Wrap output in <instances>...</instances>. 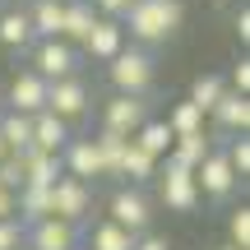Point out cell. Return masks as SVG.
Listing matches in <instances>:
<instances>
[{
	"label": "cell",
	"instance_id": "obj_15",
	"mask_svg": "<svg viewBox=\"0 0 250 250\" xmlns=\"http://www.w3.org/2000/svg\"><path fill=\"white\" fill-rule=\"evenodd\" d=\"M74 134L70 121H61L56 111H33V148H46V153H61V144Z\"/></svg>",
	"mask_w": 250,
	"mask_h": 250
},
{
	"label": "cell",
	"instance_id": "obj_32",
	"mask_svg": "<svg viewBox=\"0 0 250 250\" xmlns=\"http://www.w3.org/2000/svg\"><path fill=\"white\" fill-rule=\"evenodd\" d=\"M227 88H232V93H246V98H250V61H246V56L232 65V74H227Z\"/></svg>",
	"mask_w": 250,
	"mask_h": 250
},
{
	"label": "cell",
	"instance_id": "obj_37",
	"mask_svg": "<svg viewBox=\"0 0 250 250\" xmlns=\"http://www.w3.org/2000/svg\"><path fill=\"white\" fill-rule=\"evenodd\" d=\"M213 250H236V246H232V241H223V246H213Z\"/></svg>",
	"mask_w": 250,
	"mask_h": 250
},
{
	"label": "cell",
	"instance_id": "obj_29",
	"mask_svg": "<svg viewBox=\"0 0 250 250\" xmlns=\"http://www.w3.org/2000/svg\"><path fill=\"white\" fill-rule=\"evenodd\" d=\"M227 241L236 250H250V208H232V218H227Z\"/></svg>",
	"mask_w": 250,
	"mask_h": 250
},
{
	"label": "cell",
	"instance_id": "obj_34",
	"mask_svg": "<svg viewBox=\"0 0 250 250\" xmlns=\"http://www.w3.org/2000/svg\"><path fill=\"white\" fill-rule=\"evenodd\" d=\"M93 9H98V14H107V19H121L125 14V5H130V0H88Z\"/></svg>",
	"mask_w": 250,
	"mask_h": 250
},
{
	"label": "cell",
	"instance_id": "obj_38",
	"mask_svg": "<svg viewBox=\"0 0 250 250\" xmlns=\"http://www.w3.org/2000/svg\"><path fill=\"white\" fill-rule=\"evenodd\" d=\"M5 153H9V148H5V139H0V158H5Z\"/></svg>",
	"mask_w": 250,
	"mask_h": 250
},
{
	"label": "cell",
	"instance_id": "obj_3",
	"mask_svg": "<svg viewBox=\"0 0 250 250\" xmlns=\"http://www.w3.org/2000/svg\"><path fill=\"white\" fill-rule=\"evenodd\" d=\"M153 181H158V195H162V204H167V213H195L199 208L195 167H186V162H176V158H162Z\"/></svg>",
	"mask_w": 250,
	"mask_h": 250
},
{
	"label": "cell",
	"instance_id": "obj_11",
	"mask_svg": "<svg viewBox=\"0 0 250 250\" xmlns=\"http://www.w3.org/2000/svg\"><path fill=\"white\" fill-rule=\"evenodd\" d=\"M61 167H65V176H79V181H98L102 176V158H98L93 134H70L61 144Z\"/></svg>",
	"mask_w": 250,
	"mask_h": 250
},
{
	"label": "cell",
	"instance_id": "obj_9",
	"mask_svg": "<svg viewBox=\"0 0 250 250\" xmlns=\"http://www.w3.org/2000/svg\"><path fill=\"white\" fill-rule=\"evenodd\" d=\"M51 213L65 218V223H83L93 213V181H79V176H56L51 181Z\"/></svg>",
	"mask_w": 250,
	"mask_h": 250
},
{
	"label": "cell",
	"instance_id": "obj_4",
	"mask_svg": "<svg viewBox=\"0 0 250 250\" xmlns=\"http://www.w3.org/2000/svg\"><path fill=\"white\" fill-rule=\"evenodd\" d=\"M46 111H56L61 121L79 125L93 111V88L83 83V74H65V79H46Z\"/></svg>",
	"mask_w": 250,
	"mask_h": 250
},
{
	"label": "cell",
	"instance_id": "obj_8",
	"mask_svg": "<svg viewBox=\"0 0 250 250\" xmlns=\"http://www.w3.org/2000/svg\"><path fill=\"white\" fill-rule=\"evenodd\" d=\"M83 246L79 223H65V218L46 213L37 223H23V250H74Z\"/></svg>",
	"mask_w": 250,
	"mask_h": 250
},
{
	"label": "cell",
	"instance_id": "obj_14",
	"mask_svg": "<svg viewBox=\"0 0 250 250\" xmlns=\"http://www.w3.org/2000/svg\"><path fill=\"white\" fill-rule=\"evenodd\" d=\"M9 107L23 111V116H33V111L46 107V79L37 70H19L14 79H9Z\"/></svg>",
	"mask_w": 250,
	"mask_h": 250
},
{
	"label": "cell",
	"instance_id": "obj_5",
	"mask_svg": "<svg viewBox=\"0 0 250 250\" xmlns=\"http://www.w3.org/2000/svg\"><path fill=\"white\" fill-rule=\"evenodd\" d=\"M79 46L65 42V37H42V42L28 46V70H37L42 79H65V74H79Z\"/></svg>",
	"mask_w": 250,
	"mask_h": 250
},
{
	"label": "cell",
	"instance_id": "obj_13",
	"mask_svg": "<svg viewBox=\"0 0 250 250\" xmlns=\"http://www.w3.org/2000/svg\"><path fill=\"white\" fill-rule=\"evenodd\" d=\"M204 121H213V130L223 134V139H232V134H250V98L227 88L223 98L213 102V111H208Z\"/></svg>",
	"mask_w": 250,
	"mask_h": 250
},
{
	"label": "cell",
	"instance_id": "obj_33",
	"mask_svg": "<svg viewBox=\"0 0 250 250\" xmlns=\"http://www.w3.org/2000/svg\"><path fill=\"white\" fill-rule=\"evenodd\" d=\"M232 33L241 37V46L250 42V9H246V5H241V9H236V14H232Z\"/></svg>",
	"mask_w": 250,
	"mask_h": 250
},
{
	"label": "cell",
	"instance_id": "obj_30",
	"mask_svg": "<svg viewBox=\"0 0 250 250\" xmlns=\"http://www.w3.org/2000/svg\"><path fill=\"white\" fill-rule=\"evenodd\" d=\"M0 186L5 190L23 186V158H19V153H5V158H0Z\"/></svg>",
	"mask_w": 250,
	"mask_h": 250
},
{
	"label": "cell",
	"instance_id": "obj_10",
	"mask_svg": "<svg viewBox=\"0 0 250 250\" xmlns=\"http://www.w3.org/2000/svg\"><path fill=\"white\" fill-rule=\"evenodd\" d=\"M107 218L139 236V232H148V223H153V199L144 195V186H121L116 195L107 199Z\"/></svg>",
	"mask_w": 250,
	"mask_h": 250
},
{
	"label": "cell",
	"instance_id": "obj_26",
	"mask_svg": "<svg viewBox=\"0 0 250 250\" xmlns=\"http://www.w3.org/2000/svg\"><path fill=\"white\" fill-rule=\"evenodd\" d=\"M223 93H227V79H223V74H199V79L190 83V102H195L204 116L213 111V102L223 98Z\"/></svg>",
	"mask_w": 250,
	"mask_h": 250
},
{
	"label": "cell",
	"instance_id": "obj_6",
	"mask_svg": "<svg viewBox=\"0 0 250 250\" xmlns=\"http://www.w3.org/2000/svg\"><path fill=\"white\" fill-rule=\"evenodd\" d=\"M195 186H199V199L232 204V195H236V186H241V176H236L232 162L223 158V144H213V148H208V158L195 167Z\"/></svg>",
	"mask_w": 250,
	"mask_h": 250
},
{
	"label": "cell",
	"instance_id": "obj_23",
	"mask_svg": "<svg viewBox=\"0 0 250 250\" xmlns=\"http://www.w3.org/2000/svg\"><path fill=\"white\" fill-rule=\"evenodd\" d=\"M0 139H5L9 153H23L28 144H33V116H23V111H0Z\"/></svg>",
	"mask_w": 250,
	"mask_h": 250
},
{
	"label": "cell",
	"instance_id": "obj_21",
	"mask_svg": "<svg viewBox=\"0 0 250 250\" xmlns=\"http://www.w3.org/2000/svg\"><path fill=\"white\" fill-rule=\"evenodd\" d=\"M218 139H208V130H195V134H176L171 139V148H167V158H176V162H186V167H199V162L208 158V148H213Z\"/></svg>",
	"mask_w": 250,
	"mask_h": 250
},
{
	"label": "cell",
	"instance_id": "obj_7",
	"mask_svg": "<svg viewBox=\"0 0 250 250\" xmlns=\"http://www.w3.org/2000/svg\"><path fill=\"white\" fill-rule=\"evenodd\" d=\"M148 116H153L148 93H111V98L102 102V130H116V134H125V139H130Z\"/></svg>",
	"mask_w": 250,
	"mask_h": 250
},
{
	"label": "cell",
	"instance_id": "obj_27",
	"mask_svg": "<svg viewBox=\"0 0 250 250\" xmlns=\"http://www.w3.org/2000/svg\"><path fill=\"white\" fill-rule=\"evenodd\" d=\"M162 121L171 125V134H195V130H204V111H199L190 98H186V102H176V107H171Z\"/></svg>",
	"mask_w": 250,
	"mask_h": 250
},
{
	"label": "cell",
	"instance_id": "obj_17",
	"mask_svg": "<svg viewBox=\"0 0 250 250\" xmlns=\"http://www.w3.org/2000/svg\"><path fill=\"white\" fill-rule=\"evenodd\" d=\"M19 158H23V181L28 186H51L56 176H61V153H46V148H33V144H28L23 153H19Z\"/></svg>",
	"mask_w": 250,
	"mask_h": 250
},
{
	"label": "cell",
	"instance_id": "obj_12",
	"mask_svg": "<svg viewBox=\"0 0 250 250\" xmlns=\"http://www.w3.org/2000/svg\"><path fill=\"white\" fill-rule=\"evenodd\" d=\"M125 46V28H121V19H107V14H98V23L88 28V37L79 42V56H88L93 65H107L111 56H116Z\"/></svg>",
	"mask_w": 250,
	"mask_h": 250
},
{
	"label": "cell",
	"instance_id": "obj_20",
	"mask_svg": "<svg viewBox=\"0 0 250 250\" xmlns=\"http://www.w3.org/2000/svg\"><path fill=\"white\" fill-rule=\"evenodd\" d=\"M130 139H134V144H139V148H144V153H153V158H158V162H162V158H167V148H171V139H176V134H171V125H167V121H162V116H148V121H144V125H139V130H134V134H130Z\"/></svg>",
	"mask_w": 250,
	"mask_h": 250
},
{
	"label": "cell",
	"instance_id": "obj_36",
	"mask_svg": "<svg viewBox=\"0 0 250 250\" xmlns=\"http://www.w3.org/2000/svg\"><path fill=\"white\" fill-rule=\"evenodd\" d=\"M0 218H14V190L0 186Z\"/></svg>",
	"mask_w": 250,
	"mask_h": 250
},
{
	"label": "cell",
	"instance_id": "obj_28",
	"mask_svg": "<svg viewBox=\"0 0 250 250\" xmlns=\"http://www.w3.org/2000/svg\"><path fill=\"white\" fill-rule=\"evenodd\" d=\"M223 158L227 162H232V171H236V176H250V139H246V134H232V139H223Z\"/></svg>",
	"mask_w": 250,
	"mask_h": 250
},
{
	"label": "cell",
	"instance_id": "obj_24",
	"mask_svg": "<svg viewBox=\"0 0 250 250\" xmlns=\"http://www.w3.org/2000/svg\"><path fill=\"white\" fill-rule=\"evenodd\" d=\"M93 144H98V158H102V176L107 181H121V153H125V134H116V130H98L93 134Z\"/></svg>",
	"mask_w": 250,
	"mask_h": 250
},
{
	"label": "cell",
	"instance_id": "obj_22",
	"mask_svg": "<svg viewBox=\"0 0 250 250\" xmlns=\"http://www.w3.org/2000/svg\"><path fill=\"white\" fill-rule=\"evenodd\" d=\"M61 9L65 0H33L28 5V23H33V37H61Z\"/></svg>",
	"mask_w": 250,
	"mask_h": 250
},
{
	"label": "cell",
	"instance_id": "obj_39",
	"mask_svg": "<svg viewBox=\"0 0 250 250\" xmlns=\"http://www.w3.org/2000/svg\"><path fill=\"white\" fill-rule=\"evenodd\" d=\"M74 250H83V246H74Z\"/></svg>",
	"mask_w": 250,
	"mask_h": 250
},
{
	"label": "cell",
	"instance_id": "obj_16",
	"mask_svg": "<svg viewBox=\"0 0 250 250\" xmlns=\"http://www.w3.org/2000/svg\"><path fill=\"white\" fill-rule=\"evenodd\" d=\"M37 37H33V23H28V9H19V5H9L5 14H0V46L5 51H28Z\"/></svg>",
	"mask_w": 250,
	"mask_h": 250
},
{
	"label": "cell",
	"instance_id": "obj_2",
	"mask_svg": "<svg viewBox=\"0 0 250 250\" xmlns=\"http://www.w3.org/2000/svg\"><path fill=\"white\" fill-rule=\"evenodd\" d=\"M107 79H111L116 93H148L153 83H158V61H153L148 46L125 42L121 51L107 61Z\"/></svg>",
	"mask_w": 250,
	"mask_h": 250
},
{
	"label": "cell",
	"instance_id": "obj_35",
	"mask_svg": "<svg viewBox=\"0 0 250 250\" xmlns=\"http://www.w3.org/2000/svg\"><path fill=\"white\" fill-rule=\"evenodd\" d=\"M134 250H171L167 236H153V232H139L134 236Z\"/></svg>",
	"mask_w": 250,
	"mask_h": 250
},
{
	"label": "cell",
	"instance_id": "obj_18",
	"mask_svg": "<svg viewBox=\"0 0 250 250\" xmlns=\"http://www.w3.org/2000/svg\"><path fill=\"white\" fill-rule=\"evenodd\" d=\"M93 23H98V9H93L88 0H65V9H61V37H65V42L79 46Z\"/></svg>",
	"mask_w": 250,
	"mask_h": 250
},
{
	"label": "cell",
	"instance_id": "obj_19",
	"mask_svg": "<svg viewBox=\"0 0 250 250\" xmlns=\"http://www.w3.org/2000/svg\"><path fill=\"white\" fill-rule=\"evenodd\" d=\"M158 176V158L153 153H144L139 144H125V153H121V181H130V186H148V181Z\"/></svg>",
	"mask_w": 250,
	"mask_h": 250
},
{
	"label": "cell",
	"instance_id": "obj_1",
	"mask_svg": "<svg viewBox=\"0 0 250 250\" xmlns=\"http://www.w3.org/2000/svg\"><path fill=\"white\" fill-rule=\"evenodd\" d=\"M186 23V5L181 0H130L121 14V28H125V42H139V46H162L181 33Z\"/></svg>",
	"mask_w": 250,
	"mask_h": 250
},
{
	"label": "cell",
	"instance_id": "obj_25",
	"mask_svg": "<svg viewBox=\"0 0 250 250\" xmlns=\"http://www.w3.org/2000/svg\"><path fill=\"white\" fill-rule=\"evenodd\" d=\"M83 250H134V232H125L121 223L107 218V223H98L88 232V246H83Z\"/></svg>",
	"mask_w": 250,
	"mask_h": 250
},
{
	"label": "cell",
	"instance_id": "obj_31",
	"mask_svg": "<svg viewBox=\"0 0 250 250\" xmlns=\"http://www.w3.org/2000/svg\"><path fill=\"white\" fill-rule=\"evenodd\" d=\"M0 250H23V223L19 218H0Z\"/></svg>",
	"mask_w": 250,
	"mask_h": 250
}]
</instances>
